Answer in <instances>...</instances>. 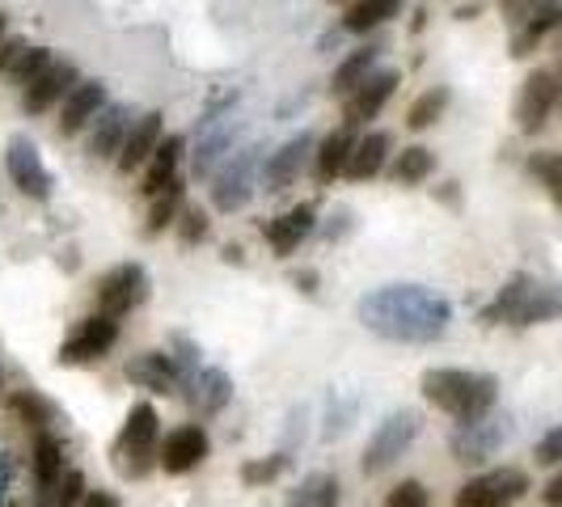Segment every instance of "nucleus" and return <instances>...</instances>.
Listing matches in <instances>:
<instances>
[{"instance_id": "19", "label": "nucleus", "mask_w": 562, "mask_h": 507, "mask_svg": "<svg viewBox=\"0 0 562 507\" xmlns=\"http://www.w3.org/2000/svg\"><path fill=\"white\" fill-rule=\"evenodd\" d=\"M397 84H402V72H397V68H376L356 93H347V102H342L347 127H360L368 119H376V114L385 111V102L394 98Z\"/></svg>"}, {"instance_id": "48", "label": "nucleus", "mask_w": 562, "mask_h": 507, "mask_svg": "<svg viewBox=\"0 0 562 507\" xmlns=\"http://www.w3.org/2000/svg\"><path fill=\"white\" fill-rule=\"evenodd\" d=\"M292 283H296L301 292H317V288H313V283H317V275H313V271H296V275H292Z\"/></svg>"}, {"instance_id": "36", "label": "nucleus", "mask_w": 562, "mask_h": 507, "mask_svg": "<svg viewBox=\"0 0 562 507\" xmlns=\"http://www.w3.org/2000/svg\"><path fill=\"white\" fill-rule=\"evenodd\" d=\"M178 216H182V182H169L166 191L153 199V212H148L144 233L157 237V233H166L169 225H178Z\"/></svg>"}, {"instance_id": "32", "label": "nucleus", "mask_w": 562, "mask_h": 507, "mask_svg": "<svg viewBox=\"0 0 562 507\" xmlns=\"http://www.w3.org/2000/svg\"><path fill=\"white\" fill-rule=\"evenodd\" d=\"M338 499H342L338 478L326 474V470H317V474H305V478H301V486L288 495L283 507H338Z\"/></svg>"}, {"instance_id": "2", "label": "nucleus", "mask_w": 562, "mask_h": 507, "mask_svg": "<svg viewBox=\"0 0 562 507\" xmlns=\"http://www.w3.org/2000/svg\"><path fill=\"white\" fill-rule=\"evenodd\" d=\"M419 390L436 410H445L457 422L482 419L499 402V381L491 372H470V368H427Z\"/></svg>"}, {"instance_id": "15", "label": "nucleus", "mask_w": 562, "mask_h": 507, "mask_svg": "<svg viewBox=\"0 0 562 507\" xmlns=\"http://www.w3.org/2000/svg\"><path fill=\"white\" fill-rule=\"evenodd\" d=\"M207 452H212L207 431H203L199 422H187V427H173L166 440H161L157 465H161L166 474H173V478H182V474H191V470H199V465L207 461Z\"/></svg>"}, {"instance_id": "7", "label": "nucleus", "mask_w": 562, "mask_h": 507, "mask_svg": "<svg viewBox=\"0 0 562 507\" xmlns=\"http://www.w3.org/2000/svg\"><path fill=\"white\" fill-rule=\"evenodd\" d=\"M499 9L512 22V56L516 59L533 56L537 43L562 26V0H499Z\"/></svg>"}, {"instance_id": "8", "label": "nucleus", "mask_w": 562, "mask_h": 507, "mask_svg": "<svg viewBox=\"0 0 562 507\" xmlns=\"http://www.w3.org/2000/svg\"><path fill=\"white\" fill-rule=\"evenodd\" d=\"M525 495H529V474L516 465H499V470H482L470 482H461L452 507H512Z\"/></svg>"}, {"instance_id": "33", "label": "nucleus", "mask_w": 562, "mask_h": 507, "mask_svg": "<svg viewBox=\"0 0 562 507\" xmlns=\"http://www.w3.org/2000/svg\"><path fill=\"white\" fill-rule=\"evenodd\" d=\"M449 98H452L449 84H431V89H423L419 98L411 102V111H406V127H411V132H427L440 114L449 111Z\"/></svg>"}, {"instance_id": "39", "label": "nucleus", "mask_w": 562, "mask_h": 507, "mask_svg": "<svg viewBox=\"0 0 562 507\" xmlns=\"http://www.w3.org/2000/svg\"><path fill=\"white\" fill-rule=\"evenodd\" d=\"M385 507H431V499H427V486H423L419 478H402L394 491H390Z\"/></svg>"}, {"instance_id": "25", "label": "nucleus", "mask_w": 562, "mask_h": 507, "mask_svg": "<svg viewBox=\"0 0 562 507\" xmlns=\"http://www.w3.org/2000/svg\"><path fill=\"white\" fill-rule=\"evenodd\" d=\"M356 127H335L326 140L317 144V153H313V178L322 182V187H330L338 173H347V161H351V153H356Z\"/></svg>"}, {"instance_id": "18", "label": "nucleus", "mask_w": 562, "mask_h": 507, "mask_svg": "<svg viewBox=\"0 0 562 507\" xmlns=\"http://www.w3.org/2000/svg\"><path fill=\"white\" fill-rule=\"evenodd\" d=\"M81 84V72L72 59H52V68L38 77V81L22 89V111L26 114H47L56 102H64L72 89Z\"/></svg>"}, {"instance_id": "23", "label": "nucleus", "mask_w": 562, "mask_h": 507, "mask_svg": "<svg viewBox=\"0 0 562 507\" xmlns=\"http://www.w3.org/2000/svg\"><path fill=\"white\" fill-rule=\"evenodd\" d=\"M127 381L148 390V394H178L182 390V372H178L169 351H140L127 364Z\"/></svg>"}, {"instance_id": "38", "label": "nucleus", "mask_w": 562, "mask_h": 507, "mask_svg": "<svg viewBox=\"0 0 562 507\" xmlns=\"http://www.w3.org/2000/svg\"><path fill=\"white\" fill-rule=\"evenodd\" d=\"M529 173L550 191V199L562 207V153H537L529 157Z\"/></svg>"}, {"instance_id": "6", "label": "nucleus", "mask_w": 562, "mask_h": 507, "mask_svg": "<svg viewBox=\"0 0 562 507\" xmlns=\"http://www.w3.org/2000/svg\"><path fill=\"white\" fill-rule=\"evenodd\" d=\"M419 410H394V415H385V419L376 422V431L368 436V449L360 457V465H364L368 478H376V474H385V470H394L397 461H402V452L411 449L415 440H419Z\"/></svg>"}, {"instance_id": "3", "label": "nucleus", "mask_w": 562, "mask_h": 507, "mask_svg": "<svg viewBox=\"0 0 562 507\" xmlns=\"http://www.w3.org/2000/svg\"><path fill=\"white\" fill-rule=\"evenodd\" d=\"M562 317V283L537 280L529 271H516L495 292V301L482 309V326H546Z\"/></svg>"}, {"instance_id": "10", "label": "nucleus", "mask_w": 562, "mask_h": 507, "mask_svg": "<svg viewBox=\"0 0 562 507\" xmlns=\"http://www.w3.org/2000/svg\"><path fill=\"white\" fill-rule=\"evenodd\" d=\"M237 132H241V123L233 119V111L203 114L195 132V148H191V173H195V178H212V173L233 157Z\"/></svg>"}, {"instance_id": "46", "label": "nucleus", "mask_w": 562, "mask_h": 507, "mask_svg": "<svg viewBox=\"0 0 562 507\" xmlns=\"http://www.w3.org/2000/svg\"><path fill=\"white\" fill-rule=\"evenodd\" d=\"M81 507H123V504H119V495H111V491H89Z\"/></svg>"}, {"instance_id": "42", "label": "nucleus", "mask_w": 562, "mask_h": 507, "mask_svg": "<svg viewBox=\"0 0 562 507\" xmlns=\"http://www.w3.org/2000/svg\"><path fill=\"white\" fill-rule=\"evenodd\" d=\"M173 364L182 372V385L199 372V347L187 335H173Z\"/></svg>"}, {"instance_id": "51", "label": "nucleus", "mask_w": 562, "mask_h": 507, "mask_svg": "<svg viewBox=\"0 0 562 507\" xmlns=\"http://www.w3.org/2000/svg\"><path fill=\"white\" fill-rule=\"evenodd\" d=\"M0 43H4V13H0Z\"/></svg>"}, {"instance_id": "50", "label": "nucleus", "mask_w": 562, "mask_h": 507, "mask_svg": "<svg viewBox=\"0 0 562 507\" xmlns=\"http://www.w3.org/2000/svg\"><path fill=\"white\" fill-rule=\"evenodd\" d=\"M225 258L228 262H241V246H225Z\"/></svg>"}, {"instance_id": "47", "label": "nucleus", "mask_w": 562, "mask_h": 507, "mask_svg": "<svg viewBox=\"0 0 562 507\" xmlns=\"http://www.w3.org/2000/svg\"><path fill=\"white\" fill-rule=\"evenodd\" d=\"M541 504H546V507H562V474H559V478L546 482V491H541Z\"/></svg>"}, {"instance_id": "28", "label": "nucleus", "mask_w": 562, "mask_h": 507, "mask_svg": "<svg viewBox=\"0 0 562 507\" xmlns=\"http://www.w3.org/2000/svg\"><path fill=\"white\" fill-rule=\"evenodd\" d=\"M376 59H381V47L376 43H364V47H356L351 56L342 59L335 68V77H330V93L335 98H347V93H356L360 84L376 72Z\"/></svg>"}, {"instance_id": "9", "label": "nucleus", "mask_w": 562, "mask_h": 507, "mask_svg": "<svg viewBox=\"0 0 562 507\" xmlns=\"http://www.w3.org/2000/svg\"><path fill=\"white\" fill-rule=\"evenodd\" d=\"M507 436H512V419L491 410L474 422H457V431L449 436V452L461 465H486L507 444Z\"/></svg>"}, {"instance_id": "49", "label": "nucleus", "mask_w": 562, "mask_h": 507, "mask_svg": "<svg viewBox=\"0 0 562 507\" xmlns=\"http://www.w3.org/2000/svg\"><path fill=\"white\" fill-rule=\"evenodd\" d=\"M457 18H461V22H470V18H479V4H465V9H457Z\"/></svg>"}, {"instance_id": "26", "label": "nucleus", "mask_w": 562, "mask_h": 507, "mask_svg": "<svg viewBox=\"0 0 562 507\" xmlns=\"http://www.w3.org/2000/svg\"><path fill=\"white\" fill-rule=\"evenodd\" d=\"M390 153H394V136H390V132H368V136H360L351 161H347V178H351V182L376 178V173L385 169V161H390Z\"/></svg>"}, {"instance_id": "34", "label": "nucleus", "mask_w": 562, "mask_h": 507, "mask_svg": "<svg viewBox=\"0 0 562 507\" xmlns=\"http://www.w3.org/2000/svg\"><path fill=\"white\" fill-rule=\"evenodd\" d=\"M85 495H89V491H85V478L77 474V470H68V474H64L56 486H43V491H34L30 507H81Z\"/></svg>"}, {"instance_id": "20", "label": "nucleus", "mask_w": 562, "mask_h": 507, "mask_svg": "<svg viewBox=\"0 0 562 507\" xmlns=\"http://www.w3.org/2000/svg\"><path fill=\"white\" fill-rule=\"evenodd\" d=\"M161 132H166V119H161V111L140 114V119L132 123L127 140H123V153L114 157L119 173H136V169L148 166V161H153V153H157V148H161V140H166Z\"/></svg>"}, {"instance_id": "31", "label": "nucleus", "mask_w": 562, "mask_h": 507, "mask_svg": "<svg viewBox=\"0 0 562 507\" xmlns=\"http://www.w3.org/2000/svg\"><path fill=\"white\" fill-rule=\"evenodd\" d=\"M402 4H406V0H356V4L347 9V18H342V30H347V34H368V30L394 22L397 13H402Z\"/></svg>"}, {"instance_id": "45", "label": "nucleus", "mask_w": 562, "mask_h": 507, "mask_svg": "<svg viewBox=\"0 0 562 507\" xmlns=\"http://www.w3.org/2000/svg\"><path fill=\"white\" fill-rule=\"evenodd\" d=\"M13 504V461L0 452V507Z\"/></svg>"}, {"instance_id": "17", "label": "nucleus", "mask_w": 562, "mask_h": 507, "mask_svg": "<svg viewBox=\"0 0 562 507\" xmlns=\"http://www.w3.org/2000/svg\"><path fill=\"white\" fill-rule=\"evenodd\" d=\"M132 111L123 106V102H106L102 114L89 123V140H85V153L93 157V161H114L119 153H123V140H127V132H132Z\"/></svg>"}, {"instance_id": "27", "label": "nucleus", "mask_w": 562, "mask_h": 507, "mask_svg": "<svg viewBox=\"0 0 562 507\" xmlns=\"http://www.w3.org/2000/svg\"><path fill=\"white\" fill-rule=\"evenodd\" d=\"M182 148H187V140H182V136H166V140H161V148L153 153V161L144 166V187H140L148 199H157L169 182H178V161H182Z\"/></svg>"}, {"instance_id": "5", "label": "nucleus", "mask_w": 562, "mask_h": 507, "mask_svg": "<svg viewBox=\"0 0 562 507\" xmlns=\"http://www.w3.org/2000/svg\"><path fill=\"white\" fill-rule=\"evenodd\" d=\"M262 166H267L262 144H246V148H237L225 166L212 173V203H216V212H225V216L241 212V207L254 199V187H258Z\"/></svg>"}, {"instance_id": "4", "label": "nucleus", "mask_w": 562, "mask_h": 507, "mask_svg": "<svg viewBox=\"0 0 562 507\" xmlns=\"http://www.w3.org/2000/svg\"><path fill=\"white\" fill-rule=\"evenodd\" d=\"M111 457H114V470L132 482L148 478L157 470V457H161V419H157V410L148 402H136L127 410V419H123L119 436H114Z\"/></svg>"}, {"instance_id": "35", "label": "nucleus", "mask_w": 562, "mask_h": 507, "mask_svg": "<svg viewBox=\"0 0 562 507\" xmlns=\"http://www.w3.org/2000/svg\"><path fill=\"white\" fill-rule=\"evenodd\" d=\"M9 410L26 422L30 431H47V427L56 422V406L43 394H34V390H22V394L9 397Z\"/></svg>"}, {"instance_id": "1", "label": "nucleus", "mask_w": 562, "mask_h": 507, "mask_svg": "<svg viewBox=\"0 0 562 507\" xmlns=\"http://www.w3.org/2000/svg\"><path fill=\"white\" fill-rule=\"evenodd\" d=\"M360 322L364 330H372L376 338H390V342H436V338L449 335L452 305L423 288V283H385V288H372L368 296H360Z\"/></svg>"}, {"instance_id": "21", "label": "nucleus", "mask_w": 562, "mask_h": 507, "mask_svg": "<svg viewBox=\"0 0 562 507\" xmlns=\"http://www.w3.org/2000/svg\"><path fill=\"white\" fill-rule=\"evenodd\" d=\"M313 228H317V203H296V207H288L283 216L276 221H267L262 225V237H267V246L288 258L292 250H301V241L310 237Z\"/></svg>"}, {"instance_id": "37", "label": "nucleus", "mask_w": 562, "mask_h": 507, "mask_svg": "<svg viewBox=\"0 0 562 507\" xmlns=\"http://www.w3.org/2000/svg\"><path fill=\"white\" fill-rule=\"evenodd\" d=\"M52 59H56V56H52L47 47H26V52H22V59L13 64L9 81L18 84V89H30V84H34L43 72H47V68H52Z\"/></svg>"}, {"instance_id": "40", "label": "nucleus", "mask_w": 562, "mask_h": 507, "mask_svg": "<svg viewBox=\"0 0 562 507\" xmlns=\"http://www.w3.org/2000/svg\"><path fill=\"white\" fill-rule=\"evenodd\" d=\"M288 465V457H271V461H246L241 465V482L246 486H262V482H271V478H280V470Z\"/></svg>"}, {"instance_id": "11", "label": "nucleus", "mask_w": 562, "mask_h": 507, "mask_svg": "<svg viewBox=\"0 0 562 507\" xmlns=\"http://www.w3.org/2000/svg\"><path fill=\"white\" fill-rule=\"evenodd\" d=\"M144 296H148V271H144L140 262H119L98 283V313L119 322L123 313L140 309Z\"/></svg>"}, {"instance_id": "14", "label": "nucleus", "mask_w": 562, "mask_h": 507, "mask_svg": "<svg viewBox=\"0 0 562 507\" xmlns=\"http://www.w3.org/2000/svg\"><path fill=\"white\" fill-rule=\"evenodd\" d=\"M114 342H119V322L93 313V317H85L81 326L59 342L56 360L59 364H93V360H102V356L111 351Z\"/></svg>"}, {"instance_id": "41", "label": "nucleus", "mask_w": 562, "mask_h": 507, "mask_svg": "<svg viewBox=\"0 0 562 507\" xmlns=\"http://www.w3.org/2000/svg\"><path fill=\"white\" fill-rule=\"evenodd\" d=\"M178 237H182V246H195L207 237V212H199V207H182V216H178Z\"/></svg>"}, {"instance_id": "44", "label": "nucleus", "mask_w": 562, "mask_h": 507, "mask_svg": "<svg viewBox=\"0 0 562 507\" xmlns=\"http://www.w3.org/2000/svg\"><path fill=\"white\" fill-rule=\"evenodd\" d=\"M26 47H30V43H26V38H18V34L0 43V77H9V72H13V64L22 59V52H26Z\"/></svg>"}, {"instance_id": "30", "label": "nucleus", "mask_w": 562, "mask_h": 507, "mask_svg": "<svg viewBox=\"0 0 562 507\" xmlns=\"http://www.w3.org/2000/svg\"><path fill=\"white\" fill-rule=\"evenodd\" d=\"M30 465H34V486H56L68 470H64V444H59L52 431H38L34 440V452H30Z\"/></svg>"}, {"instance_id": "16", "label": "nucleus", "mask_w": 562, "mask_h": 507, "mask_svg": "<svg viewBox=\"0 0 562 507\" xmlns=\"http://www.w3.org/2000/svg\"><path fill=\"white\" fill-rule=\"evenodd\" d=\"M317 153V140H313V132H301V136H292V140H283L271 157H267V166H262V187L271 191V195H280L288 191L305 166H310V157Z\"/></svg>"}, {"instance_id": "22", "label": "nucleus", "mask_w": 562, "mask_h": 507, "mask_svg": "<svg viewBox=\"0 0 562 507\" xmlns=\"http://www.w3.org/2000/svg\"><path fill=\"white\" fill-rule=\"evenodd\" d=\"M102 106H106V84L102 81H81L64 102H59V123L56 132L59 136H77V132H85L98 114H102Z\"/></svg>"}, {"instance_id": "52", "label": "nucleus", "mask_w": 562, "mask_h": 507, "mask_svg": "<svg viewBox=\"0 0 562 507\" xmlns=\"http://www.w3.org/2000/svg\"><path fill=\"white\" fill-rule=\"evenodd\" d=\"M0 385H4V376H0Z\"/></svg>"}, {"instance_id": "12", "label": "nucleus", "mask_w": 562, "mask_h": 507, "mask_svg": "<svg viewBox=\"0 0 562 507\" xmlns=\"http://www.w3.org/2000/svg\"><path fill=\"white\" fill-rule=\"evenodd\" d=\"M559 72L554 68H533L525 84H520V98H516V127L525 132V136H537L541 127H546V119L550 111L559 106Z\"/></svg>"}, {"instance_id": "29", "label": "nucleus", "mask_w": 562, "mask_h": 507, "mask_svg": "<svg viewBox=\"0 0 562 507\" xmlns=\"http://www.w3.org/2000/svg\"><path fill=\"white\" fill-rule=\"evenodd\" d=\"M431 173H436V153L427 144H411V148L394 153V161H390V178L397 187H419Z\"/></svg>"}, {"instance_id": "43", "label": "nucleus", "mask_w": 562, "mask_h": 507, "mask_svg": "<svg viewBox=\"0 0 562 507\" xmlns=\"http://www.w3.org/2000/svg\"><path fill=\"white\" fill-rule=\"evenodd\" d=\"M533 457H537V465H559V461H562V422H554V427H550V431L537 440Z\"/></svg>"}, {"instance_id": "24", "label": "nucleus", "mask_w": 562, "mask_h": 507, "mask_svg": "<svg viewBox=\"0 0 562 507\" xmlns=\"http://www.w3.org/2000/svg\"><path fill=\"white\" fill-rule=\"evenodd\" d=\"M187 402H191V410H195L199 419H212V415H221L228 402H233V381H228L225 368H199L195 376L187 381Z\"/></svg>"}, {"instance_id": "13", "label": "nucleus", "mask_w": 562, "mask_h": 507, "mask_svg": "<svg viewBox=\"0 0 562 507\" xmlns=\"http://www.w3.org/2000/svg\"><path fill=\"white\" fill-rule=\"evenodd\" d=\"M4 166H9L13 187H18L26 199H52L56 178H52V169H47L43 153L34 148L30 136H13V140H9V148H4Z\"/></svg>"}]
</instances>
